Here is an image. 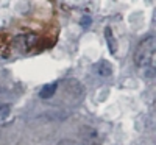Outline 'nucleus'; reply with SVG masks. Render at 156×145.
Wrapping results in <instances>:
<instances>
[{
  "instance_id": "7ed1b4c3",
  "label": "nucleus",
  "mask_w": 156,
  "mask_h": 145,
  "mask_svg": "<svg viewBox=\"0 0 156 145\" xmlns=\"http://www.w3.org/2000/svg\"><path fill=\"white\" fill-rule=\"evenodd\" d=\"M36 42H37V37H36L34 34H25V36L16 37V41H14V44H16V45L25 44L23 50H27V48H28L30 45H33V44H36Z\"/></svg>"
},
{
  "instance_id": "f257e3e1",
  "label": "nucleus",
  "mask_w": 156,
  "mask_h": 145,
  "mask_svg": "<svg viewBox=\"0 0 156 145\" xmlns=\"http://www.w3.org/2000/svg\"><path fill=\"white\" fill-rule=\"evenodd\" d=\"M154 50H156L154 37L148 36L137 45L136 53H134L136 67L144 75H148V76H151L154 72Z\"/></svg>"
},
{
  "instance_id": "0eeeda50",
  "label": "nucleus",
  "mask_w": 156,
  "mask_h": 145,
  "mask_svg": "<svg viewBox=\"0 0 156 145\" xmlns=\"http://www.w3.org/2000/svg\"><path fill=\"white\" fill-rule=\"evenodd\" d=\"M59 145H81V143H75V142H69V140H62Z\"/></svg>"
},
{
  "instance_id": "20e7f679",
  "label": "nucleus",
  "mask_w": 156,
  "mask_h": 145,
  "mask_svg": "<svg viewBox=\"0 0 156 145\" xmlns=\"http://www.w3.org/2000/svg\"><path fill=\"white\" fill-rule=\"evenodd\" d=\"M95 70L97 73L101 76V78H106L112 73V69H111V64L108 61H100L97 65H95Z\"/></svg>"
},
{
  "instance_id": "f03ea898",
  "label": "nucleus",
  "mask_w": 156,
  "mask_h": 145,
  "mask_svg": "<svg viewBox=\"0 0 156 145\" xmlns=\"http://www.w3.org/2000/svg\"><path fill=\"white\" fill-rule=\"evenodd\" d=\"M56 89H58V84H56V83H48V84H44V86H42V89L39 90V97L44 98V100L51 98V97L55 95Z\"/></svg>"
},
{
  "instance_id": "423d86ee",
  "label": "nucleus",
  "mask_w": 156,
  "mask_h": 145,
  "mask_svg": "<svg viewBox=\"0 0 156 145\" xmlns=\"http://www.w3.org/2000/svg\"><path fill=\"white\" fill-rule=\"evenodd\" d=\"M105 34L108 36V41H109V48H111V53H115V48H114V45H112V31H111V28L108 27L106 30H105Z\"/></svg>"
},
{
  "instance_id": "39448f33",
  "label": "nucleus",
  "mask_w": 156,
  "mask_h": 145,
  "mask_svg": "<svg viewBox=\"0 0 156 145\" xmlns=\"http://www.w3.org/2000/svg\"><path fill=\"white\" fill-rule=\"evenodd\" d=\"M11 112V106L8 103H0V120H3V118H6Z\"/></svg>"
}]
</instances>
